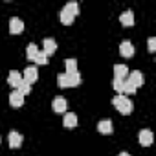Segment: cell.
<instances>
[{"mask_svg": "<svg viewBox=\"0 0 156 156\" xmlns=\"http://www.w3.org/2000/svg\"><path fill=\"white\" fill-rule=\"evenodd\" d=\"M77 13H79V6H77V2H68V4L61 9L59 19H61V22H62L64 26H68V24H72V22L75 20Z\"/></svg>", "mask_w": 156, "mask_h": 156, "instance_id": "1", "label": "cell"}, {"mask_svg": "<svg viewBox=\"0 0 156 156\" xmlns=\"http://www.w3.org/2000/svg\"><path fill=\"white\" fill-rule=\"evenodd\" d=\"M112 105L116 107V110H118L119 114H125V116H129V114L134 110L132 101H130L127 96H123V94H118V96L112 99Z\"/></svg>", "mask_w": 156, "mask_h": 156, "instance_id": "2", "label": "cell"}, {"mask_svg": "<svg viewBox=\"0 0 156 156\" xmlns=\"http://www.w3.org/2000/svg\"><path fill=\"white\" fill-rule=\"evenodd\" d=\"M127 83L132 85L134 88H138V87H141V85L145 83V77H143V73H141L140 70H134V72H129V75H127Z\"/></svg>", "mask_w": 156, "mask_h": 156, "instance_id": "3", "label": "cell"}, {"mask_svg": "<svg viewBox=\"0 0 156 156\" xmlns=\"http://www.w3.org/2000/svg\"><path fill=\"white\" fill-rule=\"evenodd\" d=\"M51 108H53V112H57V114H62V112H66V108H68V103H66V99H64L62 96H57V98H53Z\"/></svg>", "mask_w": 156, "mask_h": 156, "instance_id": "4", "label": "cell"}, {"mask_svg": "<svg viewBox=\"0 0 156 156\" xmlns=\"http://www.w3.org/2000/svg\"><path fill=\"white\" fill-rule=\"evenodd\" d=\"M22 79L26 81V83H35L37 79H39V70L35 68V66H28L26 70H24V75H22Z\"/></svg>", "mask_w": 156, "mask_h": 156, "instance_id": "5", "label": "cell"}, {"mask_svg": "<svg viewBox=\"0 0 156 156\" xmlns=\"http://www.w3.org/2000/svg\"><path fill=\"white\" fill-rule=\"evenodd\" d=\"M119 53H121V57L130 59V57L134 55V44H132L130 41H123V42L119 44Z\"/></svg>", "mask_w": 156, "mask_h": 156, "instance_id": "6", "label": "cell"}, {"mask_svg": "<svg viewBox=\"0 0 156 156\" xmlns=\"http://www.w3.org/2000/svg\"><path fill=\"white\" fill-rule=\"evenodd\" d=\"M9 31H11L13 35L22 33V31H24V22H22L19 17H13V19L9 20Z\"/></svg>", "mask_w": 156, "mask_h": 156, "instance_id": "7", "label": "cell"}, {"mask_svg": "<svg viewBox=\"0 0 156 156\" xmlns=\"http://www.w3.org/2000/svg\"><path fill=\"white\" fill-rule=\"evenodd\" d=\"M138 140H140V143H141L143 147H149L154 138H152V132H151L149 129H141L140 134H138Z\"/></svg>", "mask_w": 156, "mask_h": 156, "instance_id": "8", "label": "cell"}, {"mask_svg": "<svg viewBox=\"0 0 156 156\" xmlns=\"http://www.w3.org/2000/svg\"><path fill=\"white\" fill-rule=\"evenodd\" d=\"M129 75V68L127 64H114V79H121L125 81Z\"/></svg>", "mask_w": 156, "mask_h": 156, "instance_id": "9", "label": "cell"}, {"mask_svg": "<svg viewBox=\"0 0 156 156\" xmlns=\"http://www.w3.org/2000/svg\"><path fill=\"white\" fill-rule=\"evenodd\" d=\"M9 103H11V107H13V108H19V107H22V105H24V96H22L20 92L13 90V92L9 94Z\"/></svg>", "mask_w": 156, "mask_h": 156, "instance_id": "10", "label": "cell"}, {"mask_svg": "<svg viewBox=\"0 0 156 156\" xmlns=\"http://www.w3.org/2000/svg\"><path fill=\"white\" fill-rule=\"evenodd\" d=\"M8 141H9V147H11V149H19L20 143H22V136H20L17 130H11L9 136H8Z\"/></svg>", "mask_w": 156, "mask_h": 156, "instance_id": "11", "label": "cell"}, {"mask_svg": "<svg viewBox=\"0 0 156 156\" xmlns=\"http://www.w3.org/2000/svg\"><path fill=\"white\" fill-rule=\"evenodd\" d=\"M20 81H22V73H20V72H17V70H11V72H9V75H8V83H9V87L17 88Z\"/></svg>", "mask_w": 156, "mask_h": 156, "instance_id": "12", "label": "cell"}, {"mask_svg": "<svg viewBox=\"0 0 156 156\" xmlns=\"http://www.w3.org/2000/svg\"><path fill=\"white\" fill-rule=\"evenodd\" d=\"M119 22L123 24V26H134V13L130 11V9H127V11H123L121 15H119Z\"/></svg>", "mask_w": 156, "mask_h": 156, "instance_id": "13", "label": "cell"}, {"mask_svg": "<svg viewBox=\"0 0 156 156\" xmlns=\"http://www.w3.org/2000/svg\"><path fill=\"white\" fill-rule=\"evenodd\" d=\"M42 44H44V50H42V51H44L46 55H53V53L57 51V42H55L53 39H50V37H48V39H44V41H42Z\"/></svg>", "mask_w": 156, "mask_h": 156, "instance_id": "14", "label": "cell"}, {"mask_svg": "<svg viewBox=\"0 0 156 156\" xmlns=\"http://www.w3.org/2000/svg\"><path fill=\"white\" fill-rule=\"evenodd\" d=\"M62 125H64L66 129H73V127H77V116H75L73 112H66L64 118H62Z\"/></svg>", "mask_w": 156, "mask_h": 156, "instance_id": "15", "label": "cell"}, {"mask_svg": "<svg viewBox=\"0 0 156 156\" xmlns=\"http://www.w3.org/2000/svg\"><path fill=\"white\" fill-rule=\"evenodd\" d=\"M112 121L110 119H103V121H99L98 123V130L101 132V134H105V136H108V134H112Z\"/></svg>", "mask_w": 156, "mask_h": 156, "instance_id": "16", "label": "cell"}, {"mask_svg": "<svg viewBox=\"0 0 156 156\" xmlns=\"http://www.w3.org/2000/svg\"><path fill=\"white\" fill-rule=\"evenodd\" d=\"M66 79H68V88H70V87H77V85L81 83V75H79V72L66 73Z\"/></svg>", "mask_w": 156, "mask_h": 156, "instance_id": "17", "label": "cell"}, {"mask_svg": "<svg viewBox=\"0 0 156 156\" xmlns=\"http://www.w3.org/2000/svg\"><path fill=\"white\" fill-rule=\"evenodd\" d=\"M17 92H20L22 96H28V94L31 92V85H30V83H26V81L22 79V81L19 83V87H17Z\"/></svg>", "mask_w": 156, "mask_h": 156, "instance_id": "18", "label": "cell"}, {"mask_svg": "<svg viewBox=\"0 0 156 156\" xmlns=\"http://www.w3.org/2000/svg\"><path fill=\"white\" fill-rule=\"evenodd\" d=\"M64 66H66V73H73V72H79V70H77V61H75V59H66Z\"/></svg>", "mask_w": 156, "mask_h": 156, "instance_id": "19", "label": "cell"}, {"mask_svg": "<svg viewBox=\"0 0 156 156\" xmlns=\"http://www.w3.org/2000/svg\"><path fill=\"white\" fill-rule=\"evenodd\" d=\"M37 53H39V48H37V44H30L28 46V50H26V55H28V59L30 61H35V57H37Z\"/></svg>", "mask_w": 156, "mask_h": 156, "instance_id": "20", "label": "cell"}, {"mask_svg": "<svg viewBox=\"0 0 156 156\" xmlns=\"http://www.w3.org/2000/svg\"><path fill=\"white\" fill-rule=\"evenodd\" d=\"M33 62H37V64H48V55H46L44 51H39Z\"/></svg>", "mask_w": 156, "mask_h": 156, "instance_id": "21", "label": "cell"}, {"mask_svg": "<svg viewBox=\"0 0 156 156\" xmlns=\"http://www.w3.org/2000/svg\"><path fill=\"white\" fill-rule=\"evenodd\" d=\"M57 85L61 88H68V79H66V73H59L57 75Z\"/></svg>", "mask_w": 156, "mask_h": 156, "instance_id": "22", "label": "cell"}, {"mask_svg": "<svg viewBox=\"0 0 156 156\" xmlns=\"http://www.w3.org/2000/svg\"><path fill=\"white\" fill-rule=\"evenodd\" d=\"M123 85H125V81H121V79H114V81H112V88H114L118 94L123 92Z\"/></svg>", "mask_w": 156, "mask_h": 156, "instance_id": "23", "label": "cell"}, {"mask_svg": "<svg viewBox=\"0 0 156 156\" xmlns=\"http://www.w3.org/2000/svg\"><path fill=\"white\" fill-rule=\"evenodd\" d=\"M134 92H136V88H134L132 85H129V83H127V79H125V85H123V92H121V94H123V96H127V94H134Z\"/></svg>", "mask_w": 156, "mask_h": 156, "instance_id": "24", "label": "cell"}, {"mask_svg": "<svg viewBox=\"0 0 156 156\" xmlns=\"http://www.w3.org/2000/svg\"><path fill=\"white\" fill-rule=\"evenodd\" d=\"M147 50H149L151 53L156 50V39H154V37H149V41H147Z\"/></svg>", "mask_w": 156, "mask_h": 156, "instance_id": "25", "label": "cell"}, {"mask_svg": "<svg viewBox=\"0 0 156 156\" xmlns=\"http://www.w3.org/2000/svg\"><path fill=\"white\" fill-rule=\"evenodd\" d=\"M118 156H130L129 152H121V154H118Z\"/></svg>", "mask_w": 156, "mask_h": 156, "instance_id": "26", "label": "cell"}]
</instances>
